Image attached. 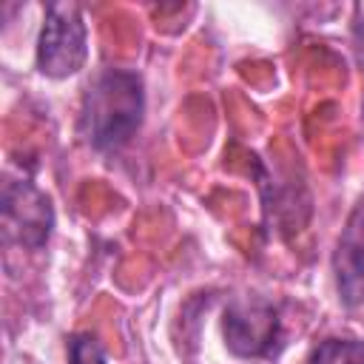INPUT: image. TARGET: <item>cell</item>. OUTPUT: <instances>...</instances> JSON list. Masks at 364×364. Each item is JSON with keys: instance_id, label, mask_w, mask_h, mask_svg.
Segmentation results:
<instances>
[{"instance_id": "3957f363", "label": "cell", "mask_w": 364, "mask_h": 364, "mask_svg": "<svg viewBox=\"0 0 364 364\" xmlns=\"http://www.w3.org/2000/svg\"><path fill=\"white\" fill-rule=\"evenodd\" d=\"M0 210H3V236L9 245L40 250L48 242L54 228V208L51 199L31 179L9 176L3 182Z\"/></svg>"}, {"instance_id": "277c9868", "label": "cell", "mask_w": 364, "mask_h": 364, "mask_svg": "<svg viewBox=\"0 0 364 364\" xmlns=\"http://www.w3.org/2000/svg\"><path fill=\"white\" fill-rule=\"evenodd\" d=\"M225 344L239 358H264L279 347L282 338V321L279 310L256 296L236 299L225 310L222 321Z\"/></svg>"}, {"instance_id": "8992f818", "label": "cell", "mask_w": 364, "mask_h": 364, "mask_svg": "<svg viewBox=\"0 0 364 364\" xmlns=\"http://www.w3.org/2000/svg\"><path fill=\"white\" fill-rule=\"evenodd\" d=\"M307 364H364V341L324 338L310 350Z\"/></svg>"}, {"instance_id": "52a82bcc", "label": "cell", "mask_w": 364, "mask_h": 364, "mask_svg": "<svg viewBox=\"0 0 364 364\" xmlns=\"http://www.w3.org/2000/svg\"><path fill=\"white\" fill-rule=\"evenodd\" d=\"M68 361L71 364H108L100 341L91 333H77L68 341Z\"/></svg>"}, {"instance_id": "5b68a950", "label": "cell", "mask_w": 364, "mask_h": 364, "mask_svg": "<svg viewBox=\"0 0 364 364\" xmlns=\"http://www.w3.org/2000/svg\"><path fill=\"white\" fill-rule=\"evenodd\" d=\"M333 273L338 299L347 307H364V196L353 205L336 250H333Z\"/></svg>"}, {"instance_id": "6da1fadb", "label": "cell", "mask_w": 364, "mask_h": 364, "mask_svg": "<svg viewBox=\"0 0 364 364\" xmlns=\"http://www.w3.org/2000/svg\"><path fill=\"white\" fill-rule=\"evenodd\" d=\"M145 114V85L131 68H102L85 88L80 131L97 151L122 148L139 128Z\"/></svg>"}, {"instance_id": "7a4b0ae2", "label": "cell", "mask_w": 364, "mask_h": 364, "mask_svg": "<svg viewBox=\"0 0 364 364\" xmlns=\"http://www.w3.org/2000/svg\"><path fill=\"white\" fill-rule=\"evenodd\" d=\"M88 60V26L77 3H51L37 37V68L51 80L74 77Z\"/></svg>"}, {"instance_id": "ba28073f", "label": "cell", "mask_w": 364, "mask_h": 364, "mask_svg": "<svg viewBox=\"0 0 364 364\" xmlns=\"http://www.w3.org/2000/svg\"><path fill=\"white\" fill-rule=\"evenodd\" d=\"M353 37L358 51L364 54V6H355V20H353Z\"/></svg>"}]
</instances>
